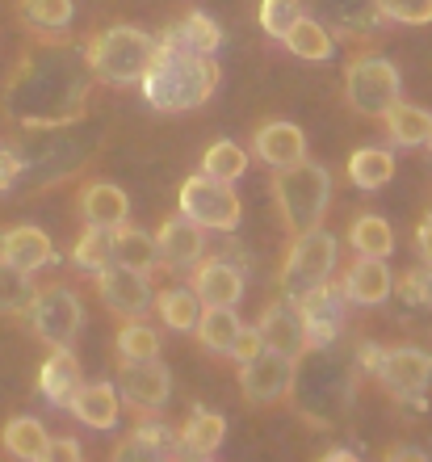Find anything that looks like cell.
I'll list each match as a JSON object with an SVG mask.
<instances>
[{
    "label": "cell",
    "instance_id": "cell-12",
    "mask_svg": "<svg viewBox=\"0 0 432 462\" xmlns=\"http://www.w3.org/2000/svg\"><path fill=\"white\" fill-rule=\"evenodd\" d=\"M378 378L395 400L420 403V391H428L432 383V353L420 345H395V349H386Z\"/></svg>",
    "mask_w": 432,
    "mask_h": 462
},
{
    "label": "cell",
    "instance_id": "cell-11",
    "mask_svg": "<svg viewBox=\"0 0 432 462\" xmlns=\"http://www.w3.org/2000/svg\"><path fill=\"white\" fill-rule=\"evenodd\" d=\"M294 357H281L273 349H261L256 357L240 362V391L248 403H277L294 387Z\"/></svg>",
    "mask_w": 432,
    "mask_h": 462
},
{
    "label": "cell",
    "instance_id": "cell-25",
    "mask_svg": "<svg viewBox=\"0 0 432 462\" xmlns=\"http://www.w3.org/2000/svg\"><path fill=\"white\" fill-rule=\"evenodd\" d=\"M0 446H5L13 458L47 462L51 433H47V425H42V420H34V416H13L9 425L0 429Z\"/></svg>",
    "mask_w": 432,
    "mask_h": 462
},
{
    "label": "cell",
    "instance_id": "cell-14",
    "mask_svg": "<svg viewBox=\"0 0 432 462\" xmlns=\"http://www.w3.org/2000/svg\"><path fill=\"white\" fill-rule=\"evenodd\" d=\"M156 248H160V265L172 269V273H185V269H193L198 261H202L206 236H202V227H198V223L185 219V215L177 210L172 219L160 223Z\"/></svg>",
    "mask_w": 432,
    "mask_h": 462
},
{
    "label": "cell",
    "instance_id": "cell-7",
    "mask_svg": "<svg viewBox=\"0 0 432 462\" xmlns=\"http://www.w3.org/2000/svg\"><path fill=\"white\" fill-rule=\"evenodd\" d=\"M25 316H30L34 337L42 345H51V349H72L80 328H85V307H80L72 286H47V291H38Z\"/></svg>",
    "mask_w": 432,
    "mask_h": 462
},
{
    "label": "cell",
    "instance_id": "cell-31",
    "mask_svg": "<svg viewBox=\"0 0 432 462\" xmlns=\"http://www.w3.org/2000/svg\"><path fill=\"white\" fill-rule=\"evenodd\" d=\"M348 248L357 256H391L395 253V231L382 215H357L348 227Z\"/></svg>",
    "mask_w": 432,
    "mask_h": 462
},
{
    "label": "cell",
    "instance_id": "cell-24",
    "mask_svg": "<svg viewBox=\"0 0 432 462\" xmlns=\"http://www.w3.org/2000/svg\"><path fill=\"white\" fill-rule=\"evenodd\" d=\"M172 454H180L177 429L156 425V420H139L131 438L114 450V458H172Z\"/></svg>",
    "mask_w": 432,
    "mask_h": 462
},
{
    "label": "cell",
    "instance_id": "cell-45",
    "mask_svg": "<svg viewBox=\"0 0 432 462\" xmlns=\"http://www.w3.org/2000/svg\"><path fill=\"white\" fill-rule=\"evenodd\" d=\"M357 357H361V370H370V374H378L382 370V357H386V349L378 341H365L357 349Z\"/></svg>",
    "mask_w": 432,
    "mask_h": 462
},
{
    "label": "cell",
    "instance_id": "cell-28",
    "mask_svg": "<svg viewBox=\"0 0 432 462\" xmlns=\"http://www.w3.org/2000/svg\"><path fill=\"white\" fill-rule=\"evenodd\" d=\"M382 122L395 147H420V143H428V134H432V114L424 106H408V101H395L382 114Z\"/></svg>",
    "mask_w": 432,
    "mask_h": 462
},
{
    "label": "cell",
    "instance_id": "cell-34",
    "mask_svg": "<svg viewBox=\"0 0 432 462\" xmlns=\"http://www.w3.org/2000/svg\"><path fill=\"white\" fill-rule=\"evenodd\" d=\"M202 172L206 177H215V181H240L244 172H248V152L240 143H231V139H218V143L206 147L202 156Z\"/></svg>",
    "mask_w": 432,
    "mask_h": 462
},
{
    "label": "cell",
    "instance_id": "cell-3",
    "mask_svg": "<svg viewBox=\"0 0 432 462\" xmlns=\"http://www.w3.org/2000/svg\"><path fill=\"white\" fill-rule=\"evenodd\" d=\"M156 42L139 25H109L88 42V72L101 85H134L156 55Z\"/></svg>",
    "mask_w": 432,
    "mask_h": 462
},
{
    "label": "cell",
    "instance_id": "cell-42",
    "mask_svg": "<svg viewBox=\"0 0 432 462\" xmlns=\"http://www.w3.org/2000/svg\"><path fill=\"white\" fill-rule=\"evenodd\" d=\"M22 169H25V160L17 156V152H9V147H0V194L22 177Z\"/></svg>",
    "mask_w": 432,
    "mask_h": 462
},
{
    "label": "cell",
    "instance_id": "cell-4",
    "mask_svg": "<svg viewBox=\"0 0 432 462\" xmlns=\"http://www.w3.org/2000/svg\"><path fill=\"white\" fill-rule=\"evenodd\" d=\"M336 256H340V244L327 227L315 223L307 231H294V240L286 248V261H281V294L294 303L302 291L336 278Z\"/></svg>",
    "mask_w": 432,
    "mask_h": 462
},
{
    "label": "cell",
    "instance_id": "cell-36",
    "mask_svg": "<svg viewBox=\"0 0 432 462\" xmlns=\"http://www.w3.org/2000/svg\"><path fill=\"white\" fill-rule=\"evenodd\" d=\"M114 261V248H109V227H85V236L76 240L72 248V265L85 269V273H101V269Z\"/></svg>",
    "mask_w": 432,
    "mask_h": 462
},
{
    "label": "cell",
    "instance_id": "cell-22",
    "mask_svg": "<svg viewBox=\"0 0 432 462\" xmlns=\"http://www.w3.org/2000/svg\"><path fill=\"white\" fill-rule=\"evenodd\" d=\"M109 248H114V261H118V265H131V269H139V273H152V269L160 265L156 236L143 227H131V223L109 227Z\"/></svg>",
    "mask_w": 432,
    "mask_h": 462
},
{
    "label": "cell",
    "instance_id": "cell-37",
    "mask_svg": "<svg viewBox=\"0 0 432 462\" xmlns=\"http://www.w3.org/2000/svg\"><path fill=\"white\" fill-rule=\"evenodd\" d=\"M22 17L38 30H63L72 25L76 5L72 0H22Z\"/></svg>",
    "mask_w": 432,
    "mask_h": 462
},
{
    "label": "cell",
    "instance_id": "cell-9",
    "mask_svg": "<svg viewBox=\"0 0 432 462\" xmlns=\"http://www.w3.org/2000/svg\"><path fill=\"white\" fill-rule=\"evenodd\" d=\"M97 294H101V303L122 319L147 316L152 303H156V291H152L147 273H139V269H131V265H118V261H109V265L97 273Z\"/></svg>",
    "mask_w": 432,
    "mask_h": 462
},
{
    "label": "cell",
    "instance_id": "cell-35",
    "mask_svg": "<svg viewBox=\"0 0 432 462\" xmlns=\"http://www.w3.org/2000/svg\"><path fill=\"white\" fill-rule=\"evenodd\" d=\"M198 316H202V299L185 286H172V291H160V319L177 332H193L198 328Z\"/></svg>",
    "mask_w": 432,
    "mask_h": 462
},
{
    "label": "cell",
    "instance_id": "cell-2",
    "mask_svg": "<svg viewBox=\"0 0 432 462\" xmlns=\"http://www.w3.org/2000/svg\"><path fill=\"white\" fill-rule=\"evenodd\" d=\"M273 198L290 231H307L324 223L332 207V172L319 160H294L286 169H273Z\"/></svg>",
    "mask_w": 432,
    "mask_h": 462
},
{
    "label": "cell",
    "instance_id": "cell-33",
    "mask_svg": "<svg viewBox=\"0 0 432 462\" xmlns=\"http://www.w3.org/2000/svg\"><path fill=\"white\" fill-rule=\"evenodd\" d=\"M34 278L25 269L0 261V316H25L34 303Z\"/></svg>",
    "mask_w": 432,
    "mask_h": 462
},
{
    "label": "cell",
    "instance_id": "cell-17",
    "mask_svg": "<svg viewBox=\"0 0 432 462\" xmlns=\"http://www.w3.org/2000/svg\"><path fill=\"white\" fill-rule=\"evenodd\" d=\"M189 273H193V294H198L202 303L235 307V303L244 299V273L231 265L227 256H215V261H198Z\"/></svg>",
    "mask_w": 432,
    "mask_h": 462
},
{
    "label": "cell",
    "instance_id": "cell-8",
    "mask_svg": "<svg viewBox=\"0 0 432 462\" xmlns=\"http://www.w3.org/2000/svg\"><path fill=\"white\" fill-rule=\"evenodd\" d=\"M294 307H299L302 316V328H307V337H311V349H324V345H332L345 332V319H348V294L345 286H340L336 278L319 282V286H311V291H302L299 299H294Z\"/></svg>",
    "mask_w": 432,
    "mask_h": 462
},
{
    "label": "cell",
    "instance_id": "cell-48",
    "mask_svg": "<svg viewBox=\"0 0 432 462\" xmlns=\"http://www.w3.org/2000/svg\"><path fill=\"white\" fill-rule=\"evenodd\" d=\"M428 152H432V134H428Z\"/></svg>",
    "mask_w": 432,
    "mask_h": 462
},
{
    "label": "cell",
    "instance_id": "cell-43",
    "mask_svg": "<svg viewBox=\"0 0 432 462\" xmlns=\"http://www.w3.org/2000/svg\"><path fill=\"white\" fill-rule=\"evenodd\" d=\"M80 454L85 450H80V441H72V438H55L47 446V462H76Z\"/></svg>",
    "mask_w": 432,
    "mask_h": 462
},
{
    "label": "cell",
    "instance_id": "cell-26",
    "mask_svg": "<svg viewBox=\"0 0 432 462\" xmlns=\"http://www.w3.org/2000/svg\"><path fill=\"white\" fill-rule=\"evenodd\" d=\"M244 319L235 316V307H223V303H206L202 316H198V341H202V349L210 353H223L227 357L231 345H235V337H240Z\"/></svg>",
    "mask_w": 432,
    "mask_h": 462
},
{
    "label": "cell",
    "instance_id": "cell-5",
    "mask_svg": "<svg viewBox=\"0 0 432 462\" xmlns=\"http://www.w3.org/2000/svg\"><path fill=\"white\" fill-rule=\"evenodd\" d=\"M345 97L365 118H382L395 101H403V76L386 55H357L345 72Z\"/></svg>",
    "mask_w": 432,
    "mask_h": 462
},
{
    "label": "cell",
    "instance_id": "cell-19",
    "mask_svg": "<svg viewBox=\"0 0 432 462\" xmlns=\"http://www.w3.org/2000/svg\"><path fill=\"white\" fill-rule=\"evenodd\" d=\"M253 152L269 164V169H286V164L307 156V134H302V126H294V122L273 118L256 131Z\"/></svg>",
    "mask_w": 432,
    "mask_h": 462
},
{
    "label": "cell",
    "instance_id": "cell-10",
    "mask_svg": "<svg viewBox=\"0 0 432 462\" xmlns=\"http://www.w3.org/2000/svg\"><path fill=\"white\" fill-rule=\"evenodd\" d=\"M118 395L131 403L134 412H160L172 395V374L160 357H147V362H118Z\"/></svg>",
    "mask_w": 432,
    "mask_h": 462
},
{
    "label": "cell",
    "instance_id": "cell-40",
    "mask_svg": "<svg viewBox=\"0 0 432 462\" xmlns=\"http://www.w3.org/2000/svg\"><path fill=\"white\" fill-rule=\"evenodd\" d=\"M373 9L395 25H428L432 22V0H373Z\"/></svg>",
    "mask_w": 432,
    "mask_h": 462
},
{
    "label": "cell",
    "instance_id": "cell-15",
    "mask_svg": "<svg viewBox=\"0 0 432 462\" xmlns=\"http://www.w3.org/2000/svg\"><path fill=\"white\" fill-rule=\"evenodd\" d=\"M340 286H345L353 307H382L386 299H391V291H395V278H391L386 256H357V261L345 269Z\"/></svg>",
    "mask_w": 432,
    "mask_h": 462
},
{
    "label": "cell",
    "instance_id": "cell-30",
    "mask_svg": "<svg viewBox=\"0 0 432 462\" xmlns=\"http://www.w3.org/2000/svg\"><path fill=\"white\" fill-rule=\"evenodd\" d=\"M281 42L290 47V55H294V60H307V63H327V60H332V34H327L315 17H299V22L286 30V38H281Z\"/></svg>",
    "mask_w": 432,
    "mask_h": 462
},
{
    "label": "cell",
    "instance_id": "cell-46",
    "mask_svg": "<svg viewBox=\"0 0 432 462\" xmlns=\"http://www.w3.org/2000/svg\"><path fill=\"white\" fill-rule=\"evenodd\" d=\"M386 458H416V462H428V450H408V446H395V450H386Z\"/></svg>",
    "mask_w": 432,
    "mask_h": 462
},
{
    "label": "cell",
    "instance_id": "cell-47",
    "mask_svg": "<svg viewBox=\"0 0 432 462\" xmlns=\"http://www.w3.org/2000/svg\"><path fill=\"white\" fill-rule=\"evenodd\" d=\"M353 458H357L353 450H327L324 454V462H353Z\"/></svg>",
    "mask_w": 432,
    "mask_h": 462
},
{
    "label": "cell",
    "instance_id": "cell-41",
    "mask_svg": "<svg viewBox=\"0 0 432 462\" xmlns=\"http://www.w3.org/2000/svg\"><path fill=\"white\" fill-rule=\"evenodd\" d=\"M264 345H261V332L256 328H240V337H235V345H231L227 357H235V362H248V357H256Z\"/></svg>",
    "mask_w": 432,
    "mask_h": 462
},
{
    "label": "cell",
    "instance_id": "cell-29",
    "mask_svg": "<svg viewBox=\"0 0 432 462\" xmlns=\"http://www.w3.org/2000/svg\"><path fill=\"white\" fill-rule=\"evenodd\" d=\"M348 181L357 189H382L395 181V152L386 147H357L348 156Z\"/></svg>",
    "mask_w": 432,
    "mask_h": 462
},
{
    "label": "cell",
    "instance_id": "cell-23",
    "mask_svg": "<svg viewBox=\"0 0 432 462\" xmlns=\"http://www.w3.org/2000/svg\"><path fill=\"white\" fill-rule=\"evenodd\" d=\"M223 438H227V420L215 412V408H193L189 420L177 429V441H180V454H198V458H206V454H215L218 446H223Z\"/></svg>",
    "mask_w": 432,
    "mask_h": 462
},
{
    "label": "cell",
    "instance_id": "cell-18",
    "mask_svg": "<svg viewBox=\"0 0 432 462\" xmlns=\"http://www.w3.org/2000/svg\"><path fill=\"white\" fill-rule=\"evenodd\" d=\"M68 412L88 429H114L122 416V395H118V383L109 378H97V383H85V387L72 395Z\"/></svg>",
    "mask_w": 432,
    "mask_h": 462
},
{
    "label": "cell",
    "instance_id": "cell-44",
    "mask_svg": "<svg viewBox=\"0 0 432 462\" xmlns=\"http://www.w3.org/2000/svg\"><path fill=\"white\" fill-rule=\"evenodd\" d=\"M416 256H420L424 265H432V210L416 223Z\"/></svg>",
    "mask_w": 432,
    "mask_h": 462
},
{
    "label": "cell",
    "instance_id": "cell-32",
    "mask_svg": "<svg viewBox=\"0 0 432 462\" xmlns=\"http://www.w3.org/2000/svg\"><path fill=\"white\" fill-rule=\"evenodd\" d=\"M118 357H122V362H147V357H160V332L152 328L143 316L122 319V328H118Z\"/></svg>",
    "mask_w": 432,
    "mask_h": 462
},
{
    "label": "cell",
    "instance_id": "cell-16",
    "mask_svg": "<svg viewBox=\"0 0 432 462\" xmlns=\"http://www.w3.org/2000/svg\"><path fill=\"white\" fill-rule=\"evenodd\" d=\"M0 261H9V265L25 269V273H34V269H47L55 261V244L42 227L34 223H17L0 236Z\"/></svg>",
    "mask_w": 432,
    "mask_h": 462
},
{
    "label": "cell",
    "instance_id": "cell-6",
    "mask_svg": "<svg viewBox=\"0 0 432 462\" xmlns=\"http://www.w3.org/2000/svg\"><path fill=\"white\" fill-rule=\"evenodd\" d=\"M180 215L193 219L202 231H235L244 219V202L231 189V181H215V177H185L180 181Z\"/></svg>",
    "mask_w": 432,
    "mask_h": 462
},
{
    "label": "cell",
    "instance_id": "cell-1",
    "mask_svg": "<svg viewBox=\"0 0 432 462\" xmlns=\"http://www.w3.org/2000/svg\"><path fill=\"white\" fill-rule=\"evenodd\" d=\"M218 63L215 55H198L177 42H156V55L147 63V72L139 76L143 85V101L160 114H189L198 106L215 97L218 88Z\"/></svg>",
    "mask_w": 432,
    "mask_h": 462
},
{
    "label": "cell",
    "instance_id": "cell-27",
    "mask_svg": "<svg viewBox=\"0 0 432 462\" xmlns=\"http://www.w3.org/2000/svg\"><path fill=\"white\" fill-rule=\"evenodd\" d=\"M164 42H177L185 51H198V55H218L223 47V30H218L215 17H206V13H185L177 25L164 30Z\"/></svg>",
    "mask_w": 432,
    "mask_h": 462
},
{
    "label": "cell",
    "instance_id": "cell-21",
    "mask_svg": "<svg viewBox=\"0 0 432 462\" xmlns=\"http://www.w3.org/2000/svg\"><path fill=\"white\" fill-rule=\"evenodd\" d=\"M80 219L88 227H118V223L131 219V198L114 181H93L80 194Z\"/></svg>",
    "mask_w": 432,
    "mask_h": 462
},
{
    "label": "cell",
    "instance_id": "cell-20",
    "mask_svg": "<svg viewBox=\"0 0 432 462\" xmlns=\"http://www.w3.org/2000/svg\"><path fill=\"white\" fill-rule=\"evenodd\" d=\"M80 387H85V374H80L76 353L72 349H51V357L42 362V370H38V391L47 395V403L68 408Z\"/></svg>",
    "mask_w": 432,
    "mask_h": 462
},
{
    "label": "cell",
    "instance_id": "cell-39",
    "mask_svg": "<svg viewBox=\"0 0 432 462\" xmlns=\"http://www.w3.org/2000/svg\"><path fill=\"white\" fill-rule=\"evenodd\" d=\"M302 17L299 0H261V30L269 38H286V30Z\"/></svg>",
    "mask_w": 432,
    "mask_h": 462
},
{
    "label": "cell",
    "instance_id": "cell-38",
    "mask_svg": "<svg viewBox=\"0 0 432 462\" xmlns=\"http://www.w3.org/2000/svg\"><path fill=\"white\" fill-rule=\"evenodd\" d=\"M399 299L408 307H420V311H432V265H411L403 278H399Z\"/></svg>",
    "mask_w": 432,
    "mask_h": 462
},
{
    "label": "cell",
    "instance_id": "cell-13",
    "mask_svg": "<svg viewBox=\"0 0 432 462\" xmlns=\"http://www.w3.org/2000/svg\"><path fill=\"white\" fill-rule=\"evenodd\" d=\"M256 332H261V345H264V349L281 353V357H294V362H299L302 353L311 349V337H307V328H302L299 307L290 303L286 294H281V299H273V303L261 311V319H256Z\"/></svg>",
    "mask_w": 432,
    "mask_h": 462
}]
</instances>
